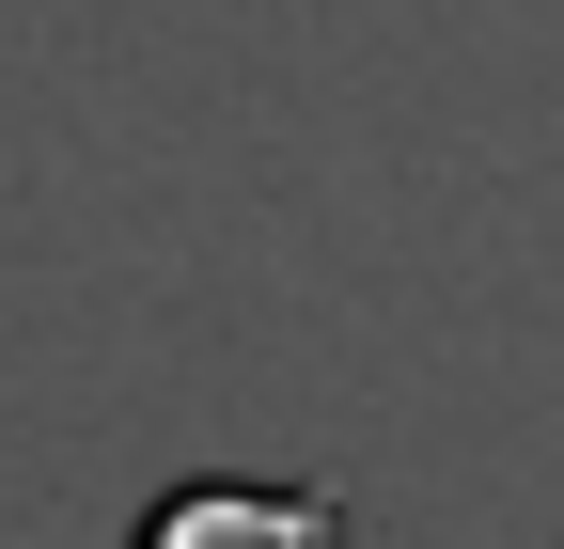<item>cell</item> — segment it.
I'll return each mask as SVG.
<instances>
[{
  "label": "cell",
  "mask_w": 564,
  "mask_h": 549,
  "mask_svg": "<svg viewBox=\"0 0 564 549\" xmlns=\"http://www.w3.org/2000/svg\"><path fill=\"white\" fill-rule=\"evenodd\" d=\"M126 549H345L329 487H267V471H188V487L141 503Z\"/></svg>",
  "instance_id": "cell-1"
}]
</instances>
